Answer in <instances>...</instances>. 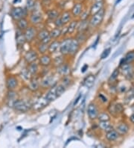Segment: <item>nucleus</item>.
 Listing matches in <instances>:
<instances>
[{
	"label": "nucleus",
	"instance_id": "nucleus-1",
	"mask_svg": "<svg viewBox=\"0 0 134 148\" xmlns=\"http://www.w3.org/2000/svg\"><path fill=\"white\" fill-rule=\"evenodd\" d=\"M104 13H105V11H104V8H102L100 11H98L96 14L92 15L91 19L89 21L90 26L91 27H97V26H99L103 21V19H104Z\"/></svg>",
	"mask_w": 134,
	"mask_h": 148
},
{
	"label": "nucleus",
	"instance_id": "nucleus-2",
	"mask_svg": "<svg viewBox=\"0 0 134 148\" xmlns=\"http://www.w3.org/2000/svg\"><path fill=\"white\" fill-rule=\"evenodd\" d=\"M24 36L27 42L31 43L37 38V31L34 26H28L24 31Z\"/></svg>",
	"mask_w": 134,
	"mask_h": 148
},
{
	"label": "nucleus",
	"instance_id": "nucleus-3",
	"mask_svg": "<svg viewBox=\"0 0 134 148\" xmlns=\"http://www.w3.org/2000/svg\"><path fill=\"white\" fill-rule=\"evenodd\" d=\"M43 20V16L42 13L39 11H32L31 14H30V19L29 22L33 26H37V25L41 23Z\"/></svg>",
	"mask_w": 134,
	"mask_h": 148
},
{
	"label": "nucleus",
	"instance_id": "nucleus-4",
	"mask_svg": "<svg viewBox=\"0 0 134 148\" xmlns=\"http://www.w3.org/2000/svg\"><path fill=\"white\" fill-rule=\"evenodd\" d=\"M13 107L16 111H18L20 112H28L30 108V106L28 104V102L22 100H16L14 103Z\"/></svg>",
	"mask_w": 134,
	"mask_h": 148
},
{
	"label": "nucleus",
	"instance_id": "nucleus-5",
	"mask_svg": "<svg viewBox=\"0 0 134 148\" xmlns=\"http://www.w3.org/2000/svg\"><path fill=\"white\" fill-rule=\"evenodd\" d=\"M49 102H50L46 98V96L45 97H41V98L38 99L36 102H34V104L32 105V108H33V110L38 112V111L42 110V108L46 107L49 104Z\"/></svg>",
	"mask_w": 134,
	"mask_h": 148
},
{
	"label": "nucleus",
	"instance_id": "nucleus-6",
	"mask_svg": "<svg viewBox=\"0 0 134 148\" xmlns=\"http://www.w3.org/2000/svg\"><path fill=\"white\" fill-rule=\"evenodd\" d=\"M24 59L26 61V63H28V64L37 61L39 59L38 53L35 50H29L25 54Z\"/></svg>",
	"mask_w": 134,
	"mask_h": 148
},
{
	"label": "nucleus",
	"instance_id": "nucleus-7",
	"mask_svg": "<svg viewBox=\"0 0 134 148\" xmlns=\"http://www.w3.org/2000/svg\"><path fill=\"white\" fill-rule=\"evenodd\" d=\"M71 40H72V38H66L60 42L59 51L61 53V55H63V56L69 55V46H70Z\"/></svg>",
	"mask_w": 134,
	"mask_h": 148
},
{
	"label": "nucleus",
	"instance_id": "nucleus-8",
	"mask_svg": "<svg viewBox=\"0 0 134 148\" xmlns=\"http://www.w3.org/2000/svg\"><path fill=\"white\" fill-rule=\"evenodd\" d=\"M25 15V10L21 7L14 8L10 11V16L14 20H18L22 18Z\"/></svg>",
	"mask_w": 134,
	"mask_h": 148
},
{
	"label": "nucleus",
	"instance_id": "nucleus-9",
	"mask_svg": "<svg viewBox=\"0 0 134 148\" xmlns=\"http://www.w3.org/2000/svg\"><path fill=\"white\" fill-rule=\"evenodd\" d=\"M80 44H79L78 40L75 38H72L69 50V55L71 56H75L80 50Z\"/></svg>",
	"mask_w": 134,
	"mask_h": 148
},
{
	"label": "nucleus",
	"instance_id": "nucleus-10",
	"mask_svg": "<svg viewBox=\"0 0 134 148\" xmlns=\"http://www.w3.org/2000/svg\"><path fill=\"white\" fill-rule=\"evenodd\" d=\"M87 114L91 120L97 119L98 114V109L95 103H90L87 108Z\"/></svg>",
	"mask_w": 134,
	"mask_h": 148
},
{
	"label": "nucleus",
	"instance_id": "nucleus-11",
	"mask_svg": "<svg viewBox=\"0 0 134 148\" xmlns=\"http://www.w3.org/2000/svg\"><path fill=\"white\" fill-rule=\"evenodd\" d=\"M83 11V3L81 2H75L72 7L71 13L72 15L74 17H78L80 15V14Z\"/></svg>",
	"mask_w": 134,
	"mask_h": 148
},
{
	"label": "nucleus",
	"instance_id": "nucleus-12",
	"mask_svg": "<svg viewBox=\"0 0 134 148\" xmlns=\"http://www.w3.org/2000/svg\"><path fill=\"white\" fill-rule=\"evenodd\" d=\"M52 59L51 58L50 55L42 54L39 58V63L42 67H48L52 64Z\"/></svg>",
	"mask_w": 134,
	"mask_h": 148
},
{
	"label": "nucleus",
	"instance_id": "nucleus-13",
	"mask_svg": "<svg viewBox=\"0 0 134 148\" xmlns=\"http://www.w3.org/2000/svg\"><path fill=\"white\" fill-rule=\"evenodd\" d=\"M56 69L58 73H59L63 76L69 75L71 71L70 67L67 64H65V63H63V64L60 65V66H58V67H56Z\"/></svg>",
	"mask_w": 134,
	"mask_h": 148
},
{
	"label": "nucleus",
	"instance_id": "nucleus-14",
	"mask_svg": "<svg viewBox=\"0 0 134 148\" xmlns=\"http://www.w3.org/2000/svg\"><path fill=\"white\" fill-rule=\"evenodd\" d=\"M60 41H59L58 40H52L50 42V44H48V52L50 53V54H54L55 52H57L58 50H60Z\"/></svg>",
	"mask_w": 134,
	"mask_h": 148
},
{
	"label": "nucleus",
	"instance_id": "nucleus-15",
	"mask_svg": "<svg viewBox=\"0 0 134 148\" xmlns=\"http://www.w3.org/2000/svg\"><path fill=\"white\" fill-rule=\"evenodd\" d=\"M104 7V2L103 1H98V2H95V3H93V5H92V7L90 8V14L92 16L93 14H96L98 11H100Z\"/></svg>",
	"mask_w": 134,
	"mask_h": 148
},
{
	"label": "nucleus",
	"instance_id": "nucleus-16",
	"mask_svg": "<svg viewBox=\"0 0 134 148\" xmlns=\"http://www.w3.org/2000/svg\"><path fill=\"white\" fill-rule=\"evenodd\" d=\"M40 85V83L38 79L37 78H34V77H31V79L29 80V83H28V89L33 92H35L38 90Z\"/></svg>",
	"mask_w": 134,
	"mask_h": 148
},
{
	"label": "nucleus",
	"instance_id": "nucleus-17",
	"mask_svg": "<svg viewBox=\"0 0 134 148\" xmlns=\"http://www.w3.org/2000/svg\"><path fill=\"white\" fill-rule=\"evenodd\" d=\"M54 81V76L52 75L46 76L40 82V86L42 88H48L52 85V82ZM53 86V85H52Z\"/></svg>",
	"mask_w": 134,
	"mask_h": 148
},
{
	"label": "nucleus",
	"instance_id": "nucleus-18",
	"mask_svg": "<svg viewBox=\"0 0 134 148\" xmlns=\"http://www.w3.org/2000/svg\"><path fill=\"white\" fill-rule=\"evenodd\" d=\"M122 70L123 71V73L125 74V76L128 79L133 77V71L132 70V67L130 65V64H122Z\"/></svg>",
	"mask_w": 134,
	"mask_h": 148
},
{
	"label": "nucleus",
	"instance_id": "nucleus-19",
	"mask_svg": "<svg viewBox=\"0 0 134 148\" xmlns=\"http://www.w3.org/2000/svg\"><path fill=\"white\" fill-rule=\"evenodd\" d=\"M72 13L70 11H64L61 14H60V20L62 21L63 24L65 25L68 24L72 20Z\"/></svg>",
	"mask_w": 134,
	"mask_h": 148
},
{
	"label": "nucleus",
	"instance_id": "nucleus-20",
	"mask_svg": "<svg viewBox=\"0 0 134 148\" xmlns=\"http://www.w3.org/2000/svg\"><path fill=\"white\" fill-rule=\"evenodd\" d=\"M58 97V94L56 93V90H55V85H53V86L51 88V89L48 91V93L46 94V98L49 101V102H52V101H54L55 100H57V98Z\"/></svg>",
	"mask_w": 134,
	"mask_h": 148
},
{
	"label": "nucleus",
	"instance_id": "nucleus-21",
	"mask_svg": "<svg viewBox=\"0 0 134 148\" xmlns=\"http://www.w3.org/2000/svg\"><path fill=\"white\" fill-rule=\"evenodd\" d=\"M90 26L88 20H80V22L78 23V27H77V32H86L88 29V26Z\"/></svg>",
	"mask_w": 134,
	"mask_h": 148
},
{
	"label": "nucleus",
	"instance_id": "nucleus-22",
	"mask_svg": "<svg viewBox=\"0 0 134 148\" xmlns=\"http://www.w3.org/2000/svg\"><path fill=\"white\" fill-rule=\"evenodd\" d=\"M17 22H16V25H17V27H18V29L20 31H22L24 32L26 28H28V20L25 17H22V18L20 19V20H16Z\"/></svg>",
	"mask_w": 134,
	"mask_h": 148
},
{
	"label": "nucleus",
	"instance_id": "nucleus-23",
	"mask_svg": "<svg viewBox=\"0 0 134 148\" xmlns=\"http://www.w3.org/2000/svg\"><path fill=\"white\" fill-rule=\"evenodd\" d=\"M78 20H72L69 22L68 27L66 28V34H73L75 31L77 30V27H78Z\"/></svg>",
	"mask_w": 134,
	"mask_h": 148
},
{
	"label": "nucleus",
	"instance_id": "nucleus-24",
	"mask_svg": "<svg viewBox=\"0 0 134 148\" xmlns=\"http://www.w3.org/2000/svg\"><path fill=\"white\" fill-rule=\"evenodd\" d=\"M95 81V77L94 75H90L84 79V85L86 86V88H91L94 85Z\"/></svg>",
	"mask_w": 134,
	"mask_h": 148
},
{
	"label": "nucleus",
	"instance_id": "nucleus-25",
	"mask_svg": "<svg viewBox=\"0 0 134 148\" xmlns=\"http://www.w3.org/2000/svg\"><path fill=\"white\" fill-rule=\"evenodd\" d=\"M49 35L52 38V40H56L60 38L62 35V28H58V27H55L50 31L49 32Z\"/></svg>",
	"mask_w": 134,
	"mask_h": 148
},
{
	"label": "nucleus",
	"instance_id": "nucleus-26",
	"mask_svg": "<svg viewBox=\"0 0 134 148\" xmlns=\"http://www.w3.org/2000/svg\"><path fill=\"white\" fill-rule=\"evenodd\" d=\"M116 130L117 131L118 134L123 135H125L126 133H127L128 130H129V126L125 123H121L119 125L117 126Z\"/></svg>",
	"mask_w": 134,
	"mask_h": 148
},
{
	"label": "nucleus",
	"instance_id": "nucleus-27",
	"mask_svg": "<svg viewBox=\"0 0 134 148\" xmlns=\"http://www.w3.org/2000/svg\"><path fill=\"white\" fill-rule=\"evenodd\" d=\"M18 81L14 76H10L7 79V87L9 90H14L17 86Z\"/></svg>",
	"mask_w": 134,
	"mask_h": 148
},
{
	"label": "nucleus",
	"instance_id": "nucleus-28",
	"mask_svg": "<svg viewBox=\"0 0 134 148\" xmlns=\"http://www.w3.org/2000/svg\"><path fill=\"white\" fill-rule=\"evenodd\" d=\"M118 136H119V134L116 130H113V129L107 132L106 133V138L110 141H113L116 140L118 138Z\"/></svg>",
	"mask_w": 134,
	"mask_h": 148
},
{
	"label": "nucleus",
	"instance_id": "nucleus-29",
	"mask_svg": "<svg viewBox=\"0 0 134 148\" xmlns=\"http://www.w3.org/2000/svg\"><path fill=\"white\" fill-rule=\"evenodd\" d=\"M28 71L30 72V73L31 74L32 76L34 75H36L39 71V65L38 64H37L36 61L35 62H32L28 64Z\"/></svg>",
	"mask_w": 134,
	"mask_h": 148
},
{
	"label": "nucleus",
	"instance_id": "nucleus-30",
	"mask_svg": "<svg viewBox=\"0 0 134 148\" xmlns=\"http://www.w3.org/2000/svg\"><path fill=\"white\" fill-rule=\"evenodd\" d=\"M47 16H48V19L51 21H54V20H56L58 17H60V13L58 12V11L55 9H50L47 11Z\"/></svg>",
	"mask_w": 134,
	"mask_h": 148
},
{
	"label": "nucleus",
	"instance_id": "nucleus-31",
	"mask_svg": "<svg viewBox=\"0 0 134 148\" xmlns=\"http://www.w3.org/2000/svg\"><path fill=\"white\" fill-rule=\"evenodd\" d=\"M16 44L20 45V46H22L26 42L25 38L24 36V33L22 31H20L18 29V32H17V34H16Z\"/></svg>",
	"mask_w": 134,
	"mask_h": 148
},
{
	"label": "nucleus",
	"instance_id": "nucleus-32",
	"mask_svg": "<svg viewBox=\"0 0 134 148\" xmlns=\"http://www.w3.org/2000/svg\"><path fill=\"white\" fill-rule=\"evenodd\" d=\"M49 31L47 28H42L40 31L37 32V39L39 41H41L42 39H44L46 37L49 36Z\"/></svg>",
	"mask_w": 134,
	"mask_h": 148
},
{
	"label": "nucleus",
	"instance_id": "nucleus-33",
	"mask_svg": "<svg viewBox=\"0 0 134 148\" xmlns=\"http://www.w3.org/2000/svg\"><path fill=\"white\" fill-rule=\"evenodd\" d=\"M122 61H124V63H122L121 64H130L131 62L134 61V52H130L127 53V55L124 56V58L122 59Z\"/></svg>",
	"mask_w": 134,
	"mask_h": 148
},
{
	"label": "nucleus",
	"instance_id": "nucleus-34",
	"mask_svg": "<svg viewBox=\"0 0 134 148\" xmlns=\"http://www.w3.org/2000/svg\"><path fill=\"white\" fill-rule=\"evenodd\" d=\"M52 64L55 67H58V66H60L61 64H63L64 63V57L63 55L59 56H57L55 58L52 60Z\"/></svg>",
	"mask_w": 134,
	"mask_h": 148
},
{
	"label": "nucleus",
	"instance_id": "nucleus-35",
	"mask_svg": "<svg viewBox=\"0 0 134 148\" xmlns=\"http://www.w3.org/2000/svg\"><path fill=\"white\" fill-rule=\"evenodd\" d=\"M77 40H78L79 44H84L86 41V39H87V35H86V32H78V35L75 38Z\"/></svg>",
	"mask_w": 134,
	"mask_h": 148
},
{
	"label": "nucleus",
	"instance_id": "nucleus-36",
	"mask_svg": "<svg viewBox=\"0 0 134 148\" xmlns=\"http://www.w3.org/2000/svg\"><path fill=\"white\" fill-rule=\"evenodd\" d=\"M48 44H44V43L40 42V44H38L37 46V52L40 54H45L47 51H48Z\"/></svg>",
	"mask_w": 134,
	"mask_h": 148
},
{
	"label": "nucleus",
	"instance_id": "nucleus-37",
	"mask_svg": "<svg viewBox=\"0 0 134 148\" xmlns=\"http://www.w3.org/2000/svg\"><path fill=\"white\" fill-rule=\"evenodd\" d=\"M99 127L104 131H106V132H108V131L113 129L112 126L109 124V121H100Z\"/></svg>",
	"mask_w": 134,
	"mask_h": 148
},
{
	"label": "nucleus",
	"instance_id": "nucleus-38",
	"mask_svg": "<svg viewBox=\"0 0 134 148\" xmlns=\"http://www.w3.org/2000/svg\"><path fill=\"white\" fill-rule=\"evenodd\" d=\"M31 76L32 75L28 71V68H25V69L22 70V71H21V76L25 80L29 81L31 79Z\"/></svg>",
	"mask_w": 134,
	"mask_h": 148
},
{
	"label": "nucleus",
	"instance_id": "nucleus-39",
	"mask_svg": "<svg viewBox=\"0 0 134 148\" xmlns=\"http://www.w3.org/2000/svg\"><path fill=\"white\" fill-rule=\"evenodd\" d=\"M55 90H56V93L58 94V97L60 96L65 92V91H66V87L63 85L62 84H58V85H55Z\"/></svg>",
	"mask_w": 134,
	"mask_h": 148
},
{
	"label": "nucleus",
	"instance_id": "nucleus-40",
	"mask_svg": "<svg viewBox=\"0 0 134 148\" xmlns=\"http://www.w3.org/2000/svg\"><path fill=\"white\" fill-rule=\"evenodd\" d=\"M97 118L99 121H109L110 120V117L106 112H101L98 114Z\"/></svg>",
	"mask_w": 134,
	"mask_h": 148
},
{
	"label": "nucleus",
	"instance_id": "nucleus-41",
	"mask_svg": "<svg viewBox=\"0 0 134 148\" xmlns=\"http://www.w3.org/2000/svg\"><path fill=\"white\" fill-rule=\"evenodd\" d=\"M124 110V108H123V106L120 103H116L113 106V108H112V112H116V114H120L123 112Z\"/></svg>",
	"mask_w": 134,
	"mask_h": 148
},
{
	"label": "nucleus",
	"instance_id": "nucleus-42",
	"mask_svg": "<svg viewBox=\"0 0 134 148\" xmlns=\"http://www.w3.org/2000/svg\"><path fill=\"white\" fill-rule=\"evenodd\" d=\"M118 75H119V69L118 68H116V70L112 72V73L111 74L110 79H109V81L110 82H114L116 80V79L118 78Z\"/></svg>",
	"mask_w": 134,
	"mask_h": 148
},
{
	"label": "nucleus",
	"instance_id": "nucleus-43",
	"mask_svg": "<svg viewBox=\"0 0 134 148\" xmlns=\"http://www.w3.org/2000/svg\"><path fill=\"white\" fill-rule=\"evenodd\" d=\"M70 83H71V79L70 77L69 76V75H67V76H63L62 80H61V84L66 88V87L69 86V85H70Z\"/></svg>",
	"mask_w": 134,
	"mask_h": 148
},
{
	"label": "nucleus",
	"instance_id": "nucleus-44",
	"mask_svg": "<svg viewBox=\"0 0 134 148\" xmlns=\"http://www.w3.org/2000/svg\"><path fill=\"white\" fill-rule=\"evenodd\" d=\"M34 6H35V2L34 0H27V3H26V8L28 9V11H32L34 10Z\"/></svg>",
	"mask_w": 134,
	"mask_h": 148
},
{
	"label": "nucleus",
	"instance_id": "nucleus-45",
	"mask_svg": "<svg viewBox=\"0 0 134 148\" xmlns=\"http://www.w3.org/2000/svg\"><path fill=\"white\" fill-rule=\"evenodd\" d=\"M53 22H54V26H55V27L61 28V27H63V26H64V25L63 24V22H62V21H61V20H60V17H58V18H57L56 20H54Z\"/></svg>",
	"mask_w": 134,
	"mask_h": 148
},
{
	"label": "nucleus",
	"instance_id": "nucleus-46",
	"mask_svg": "<svg viewBox=\"0 0 134 148\" xmlns=\"http://www.w3.org/2000/svg\"><path fill=\"white\" fill-rule=\"evenodd\" d=\"M110 51H111V48H107L106 50H104V52H102V54L101 55V59H105L106 58H107L109 55H110Z\"/></svg>",
	"mask_w": 134,
	"mask_h": 148
},
{
	"label": "nucleus",
	"instance_id": "nucleus-47",
	"mask_svg": "<svg viewBox=\"0 0 134 148\" xmlns=\"http://www.w3.org/2000/svg\"><path fill=\"white\" fill-rule=\"evenodd\" d=\"M52 38H51L50 35H49V36H48V37H46V38H45L44 39H42V40H41V41H40V42L44 43V44H50L51 41H52Z\"/></svg>",
	"mask_w": 134,
	"mask_h": 148
},
{
	"label": "nucleus",
	"instance_id": "nucleus-48",
	"mask_svg": "<svg viewBox=\"0 0 134 148\" xmlns=\"http://www.w3.org/2000/svg\"><path fill=\"white\" fill-rule=\"evenodd\" d=\"M98 97H99V99H100L103 102H106L107 101V97H105V96H104V95H102V94H99V95H98Z\"/></svg>",
	"mask_w": 134,
	"mask_h": 148
},
{
	"label": "nucleus",
	"instance_id": "nucleus-49",
	"mask_svg": "<svg viewBox=\"0 0 134 148\" xmlns=\"http://www.w3.org/2000/svg\"><path fill=\"white\" fill-rule=\"evenodd\" d=\"M86 68H88V65H87V64H85V65H84V66L82 67V69H81V72L82 73L85 72V71L86 70Z\"/></svg>",
	"mask_w": 134,
	"mask_h": 148
},
{
	"label": "nucleus",
	"instance_id": "nucleus-50",
	"mask_svg": "<svg viewBox=\"0 0 134 148\" xmlns=\"http://www.w3.org/2000/svg\"><path fill=\"white\" fill-rule=\"evenodd\" d=\"M130 121H131V122L133 123V124H134V113L132 114V115H131V116L130 117Z\"/></svg>",
	"mask_w": 134,
	"mask_h": 148
},
{
	"label": "nucleus",
	"instance_id": "nucleus-51",
	"mask_svg": "<svg viewBox=\"0 0 134 148\" xmlns=\"http://www.w3.org/2000/svg\"><path fill=\"white\" fill-rule=\"evenodd\" d=\"M80 96H78V98L76 99V100H75V102H74V106H75V105H76L77 103H78V101H79V99H80Z\"/></svg>",
	"mask_w": 134,
	"mask_h": 148
},
{
	"label": "nucleus",
	"instance_id": "nucleus-52",
	"mask_svg": "<svg viewBox=\"0 0 134 148\" xmlns=\"http://www.w3.org/2000/svg\"><path fill=\"white\" fill-rule=\"evenodd\" d=\"M121 1H122V0H117V1H116V4H118Z\"/></svg>",
	"mask_w": 134,
	"mask_h": 148
},
{
	"label": "nucleus",
	"instance_id": "nucleus-53",
	"mask_svg": "<svg viewBox=\"0 0 134 148\" xmlns=\"http://www.w3.org/2000/svg\"><path fill=\"white\" fill-rule=\"evenodd\" d=\"M95 2H98V1H103V0H95Z\"/></svg>",
	"mask_w": 134,
	"mask_h": 148
},
{
	"label": "nucleus",
	"instance_id": "nucleus-54",
	"mask_svg": "<svg viewBox=\"0 0 134 148\" xmlns=\"http://www.w3.org/2000/svg\"><path fill=\"white\" fill-rule=\"evenodd\" d=\"M45 2H48V1H51V0H43Z\"/></svg>",
	"mask_w": 134,
	"mask_h": 148
},
{
	"label": "nucleus",
	"instance_id": "nucleus-55",
	"mask_svg": "<svg viewBox=\"0 0 134 148\" xmlns=\"http://www.w3.org/2000/svg\"><path fill=\"white\" fill-rule=\"evenodd\" d=\"M77 2H80V1H81V0H76Z\"/></svg>",
	"mask_w": 134,
	"mask_h": 148
},
{
	"label": "nucleus",
	"instance_id": "nucleus-56",
	"mask_svg": "<svg viewBox=\"0 0 134 148\" xmlns=\"http://www.w3.org/2000/svg\"><path fill=\"white\" fill-rule=\"evenodd\" d=\"M133 97H134V94H133Z\"/></svg>",
	"mask_w": 134,
	"mask_h": 148
}]
</instances>
